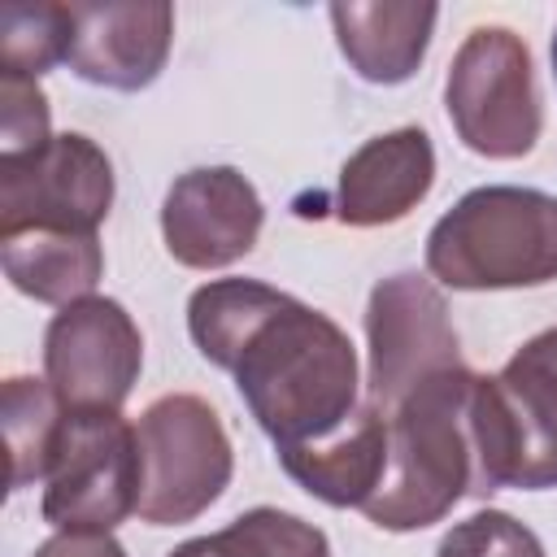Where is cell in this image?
Here are the masks:
<instances>
[{
	"mask_svg": "<svg viewBox=\"0 0 557 557\" xmlns=\"http://www.w3.org/2000/svg\"><path fill=\"white\" fill-rule=\"evenodd\" d=\"M187 331L213 366L235 374L274 448L318 444L357 409L352 339L278 287L257 278L205 283L187 300Z\"/></svg>",
	"mask_w": 557,
	"mask_h": 557,
	"instance_id": "cell-1",
	"label": "cell"
},
{
	"mask_svg": "<svg viewBox=\"0 0 557 557\" xmlns=\"http://www.w3.org/2000/svg\"><path fill=\"white\" fill-rule=\"evenodd\" d=\"M470 392L474 374L461 366L426 379L387 413V474L361 509L374 527L422 531L474 492Z\"/></svg>",
	"mask_w": 557,
	"mask_h": 557,
	"instance_id": "cell-2",
	"label": "cell"
},
{
	"mask_svg": "<svg viewBox=\"0 0 557 557\" xmlns=\"http://www.w3.org/2000/svg\"><path fill=\"white\" fill-rule=\"evenodd\" d=\"M426 270L457 292L557 278V200L535 187H474L426 235Z\"/></svg>",
	"mask_w": 557,
	"mask_h": 557,
	"instance_id": "cell-3",
	"label": "cell"
},
{
	"mask_svg": "<svg viewBox=\"0 0 557 557\" xmlns=\"http://www.w3.org/2000/svg\"><path fill=\"white\" fill-rule=\"evenodd\" d=\"M470 440L474 496L557 487V326L527 339L500 374H474Z\"/></svg>",
	"mask_w": 557,
	"mask_h": 557,
	"instance_id": "cell-4",
	"label": "cell"
},
{
	"mask_svg": "<svg viewBox=\"0 0 557 557\" xmlns=\"http://www.w3.org/2000/svg\"><path fill=\"white\" fill-rule=\"evenodd\" d=\"M139 444V518L178 527L200 518L231 483L235 457L222 418L191 392L161 396L135 422Z\"/></svg>",
	"mask_w": 557,
	"mask_h": 557,
	"instance_id": "cell-5",
	"label": "cell"
},
{
	"mask_svg": "<svg viewBox=\"0 0 557 557\" xmlns=\"http://www.w3.org/2000/svg\"><path fill=\"white\" fill-rule=\"evenodd\" d=\"M457 139L492 161L527 157L540 139V96L527 44L505 26H474L444 83Z\"/></svg>",
	"mask_w": 557,
	"mask_h": 557,
	"instance_id": "cell-6",
	"label": "cell"
},
{
	"mask_svg": "<svg viewBox=\"0 0 557 557\" xmlns=\"http://www.w3.org/2000/svg\"><path fill=\"white\" fill-rule=\"evenodd\" d=\"M113 205V165L87 135H52L44 148L0 157V239L22 231L96 235Z\"/></svg>",
	"mask_w": 557,
	"mask_h": 557,
	"instance_id": "cell-7",
	"label": "cell"
},
{
	"mask_svg": "<svg viewBox=\"0 0 557 557\" xmlns=\"http://www.w3.org/2000/svg\"><path fill=\"white\" fill-rule=\"evenodd\" d=\"M139 509V444L122 413H70L44 487L57 531H113Z\"/></svg>",
	"mask_w": 557,
	"mask_h": 557,
	"instance_id": "cell-8",
	"label": "cell"
},
{
	"mask_svg": "<svg viewBox=\"0 0 557 557\" xmlns=\"http://www.w3.org/2000/svg\"><path fill=\"white\" fill-rule=\"evenodd\" d=\"M370 339V405L387 418L413 387L461 370L448 305L426 274H392L374 283L366 305Z\"/></svg>",
	"mask_w": 557,
	"mask_h": 557,
	"instance_id": "cell-9",
	"label": "cell"
},
{
	"mask_svg": "<svg viewBox=\"0 0 557 557\" xmlns=\"http://www.w3.org/2000/svg\"><path fill=\"white\" fill-rule=\"evenodd\" d=\"M139 326L109 296L74 300L48 322L44 374L70 413H117L139 379Z\"/></svg>",
	"mask_w": 557,
	"mask_h": 557,
	"instance_id": "cell-10",
	"label": "cell"
},
{
	"mask_svg": "<svg viewBox=\"0 0 557 557\" xmlns=\"http://www.w3.org/2000/svg\"><path fill=\"white\" fill-rule=\"evenodd\" d=\"M261 196L231 165H205L174 178L161 205V235L178 265L222 270L252 252L261 235Z\"/></svg>",
	"mask_w": 557,
	"mask_h": 557,
	"instance_id": "cell-11",
	"label": "cell"
},
{
	"mask_svg": "<svg viewBox=\"0 0 557 557\" xmlns=\"http://www.w3.org/2000/svg\"><path fill=\"white\" fill-rule=\"evenodd\" d=\"M70 9H74L70 70L78 78L113 91H139L161 74L174 39V9L165 0L70 4Z\"/></svg>",
	"mask_w": 557,
	"mask_h": 557,
	"instance_id": "cell-12",
	"label": "cell"
},
{
	"mask_svg": "<svg viewBox=\"0 0 557 557\" xmlns=\"http://www.w3.org/2000/svg\"><path fill=\"white\" fill-rule=\"evenodd\" d=\"M435 178L431 135L418 126H400L366 139L339 170L335 213L344 226H387L400 222Z\"/></svg>",
	"mask_w": 557,
	"mask_h": 557,
	"instance_id": "cell-13",
	"label": "cell"
},
{
	"mask_svg": "<svg viewBox=\"0 0 557 557\" xmlns=\"http://www.w3.org/2000/svg\"><path fill=\"white\" fill-rule=\"evenodd\" d=\"M278 461L309 496L335 509H366L387 474V418L366 400L335 435L300 448H278Z\"/></svg>",
	"mask_w": 557,
	"mask_h": 557,
	"instance_id": "cell-14",
	"label": "cell"
},
{
	"mask_svg": "<svg viewBox=\"0 0 557 557\" xmlns=\"http://www.w3.org/2000/svg\"><path fill=\"white\" fill-rule=\"evenodd\" d=\"M435 17V4H331L339 52L366 83H405L426 57Z\"/></svg>",
	"mask_w": 557,
	"mask_h": 557,
	"instance_id": "cell-15",
	"label": "cell"
},
{
	"mask_svg": "<svg viewBox=\"0 0 557 557\" xmlns=\"http://www.w3.org/2000/svg\"><path fill=\"white\" fill-rule=\"evenodd\" d=\"M0 261L9 283L44 305H74L87 300L104 274V252L96 235L74 231H22L0 239Z\"/></svg>",
	"mask_w": 557,
	"mask_h": 557,
	"instance_id": "cell-16",
	"label": "cell"
},
{
	"mask_svg": "<svg viewBox=\"0 0 557 557\" xmlns=\"http://www.w3.org/2000/svg\"><path fill=\"white\" fill-rule=\"evenodd\" d=\"M70 409L61 405V396L52 392L48 379H9L4 383V440H9V483L26 487L35 479L52 474L57 448H61V431H65Z\"/></svg>",
	"mask_w": 557,
	"mask_h": 557,
	"instance_id": "cell-17",
	"label": "cell"
},
{
	"mask_svg": "<svg viewBox=\"0 0 557 557\" xmlns=\"http://www.w3.org/2000/svg\"><path fill=\"white\" fill-rule=\"evenodd\" d=\"M170 557H331V544L313 522L261 505L213 535L178 544Z\"/></svg>",
	"mask_w": 557,
	"mask_h": 557,
	"instance_id": "cell-18",
	"label": "cell"
},
{
	"mask_svg": "<svg viewBox=\"0 0 557 557\" xmlns=\"http://www.w3.org/2000/svg\"><path fill=\"white\" fill-rule=\"evenodd\" d=\"M74 9L70 4H4L0 9V70L39 78L70 61Z\"/></svg>",
	"mask_w": 557,
	"mask_h": 557,
	"instance_id": "cell-19",
	"label": "cell"
},
{
	"mask_svg": "<svg viewBox=\"0 0 557 557\" xmlns=\"http://www.w3.org/2000/svg\"><path fill=\"white\" fill-rule=\"evenodd\" d=\"M435 557H544V544L518 518H509L500 509H483V513H470L466 522H457L440 540Z\"/></svg>",
	"mask_w": 557,
	"mask_h": 557,
	"instance_id": "cell-20",
	"label": "cell"
},
{
	"mask_svg": "<svg viewBox=\"0 0 557 557\" xmlns=\"http://www.w3.org/2000/svg\"><path fill=\"white\" fill-rule=\"evenodd\" d=\"M0 135H4V152L0 157H22V152H35V148H44L52 139L48 100H44L35 78L0 70Z\"/></svg>",
	"mask_w": 557,
	"mask_h": 557,
	"instance_id": "cell-21",
	"label": "cell"
},
{
	"mask_svg": "<svg viewBox=\"0 0 557 557\" xmlns=\"http://www.w3.org/2000/svg\"><path fill=\"white\" fill-rule=\"evenodd\" d=\"M35 557H126L109 531H57L35 548Z\"/></svg>",
	"mask_w": 557,
	"mask_h": 557,
	"instance_id": "cell-22",
	"label": "cell"
},
{
	"mask_svg": "<svg viewBox=\"0 0 557 557\" xmlns=\"http://www.w3.org/2000/svg\"><path fill=\"white\" fill-rule=\"evenodd\" d=\"M553 70H557V35H553Z\"/></svg>",
	"mask_w": 557,
	"mask_h": 557,
	"instance_id": "cell-23",
	"label": "cell"
}]
</instances>
